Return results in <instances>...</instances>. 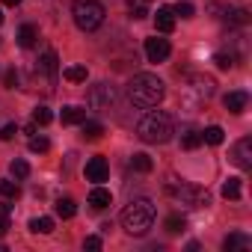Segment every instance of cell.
Instances as JSON below:
<instances>
[{
	"label": "cell",
	"mask_w": 252,
	"mask_h": 252,
	"mask_svg": "<svg viewBox=\"0 0 252 252\" xmlns=\"http://www.w3.org/2000/svg\"><path fill=\"white\" fill-rule=\"evenodd\" d=\"M83 246H86V249H92V252H98L104 243H101V237H98V234H89V237L83 240Z\"/></svg>",
	"instance_id": "cell-34"
},
{
	"label": "cell",
	"mask_w": 252,
	"mask_h": 252,
	"mask_svg": "<svg viewBox=\"0 0 252 252\" xmlns=\"http://www.w3.org/2000/svg\"><path fill=\"white\" fill-rule=\"evenodd\" d=\"M202 140H205L208 146H220V143L225 140V134H222L220 125H211V128H205V131H202Z\"/></svg>",
	"instance_id": "cell-20"
},
{
	"label": "cell",
	"mask_w": 252,
	"mask_h": 252,
	"mask_svg": "<svg viewBox=\"0 0 252 252\" xmlns=\"http://www.w3.org/2000/svg\"><path fill=\"white\" fill-rule=\"evenodd\" d=\"M190 83H193V92H196L199 98H211V95H214V89H217L214 77H208V74H193V77H190Z\"/></svg>",
	"instance_id": "cell-11"
},
{
	"label": "cell",
	"mask_w": 252,
	"mask_h": 252,
	"mask_svg": "<svg viewBox=\"0 0 252 252\" xmlns=\"http://www.w3.org/2000/svg\"><path fill=\"white\" fill-rule=\"evenodd\" d=\"M57 71H60V65H57V54H54V51H48V54L39 60V65H36V80L51 83V80L57 77Z\"/></svg>",
	"instance_id": "cell-7"
},
{
	"label": "cell",
	"mask_w": 252,
	"mask_h": 252,
	"mask_svg": "<svg viewBox=\"0 0 252 252\" xmlns=\"http://www.w3.org/2000/svg\"><path fill=\"white\" fill-rule=\"evenodd\" d=\"M0 3H3V6H18L21 0H0Z\"/></svg>",
	"instance_id": "cell-38"
},
{
	"label": "cell",
	"mask_w": 252,
	"mask_h": 252,
	"mask_svg": "<svg viewBox=\"0 0 252 252\" xmlns=\"http://www.w3.org/2000/svg\"><path fill=\"white\" fill-rule=\"evenodd\" d=\"M222 196H225V199H240V181H237V178H228V181L222 184Z\"/></svg>",
	"instance_id": "cell-27"
},
{
	"label": "cell",
	"mask_w": 252,
	"mask_h": 252,
	"mask_svg": "<svg viewBox=\"0 0 252 252\" xmlns=\"http://www.w3.org/2000/svg\"><path fill=\"white\" fill-rule=\"evenodd\" d=\"M137 134H140L143 143H152V146H163V143H169L172 134H175L172 116L163 113V110H152V113H146V116L140 119V125H137Z\"/></svg>",
	"instance_id": "cell-2"
},
{
	"label": "cell",
	"mask_w": 252,
	"mask_h": 252,
	"mask_svg": "<svg viewBox=\"0 0 252 252\" xmlns=\"http://www.w3.org/2000/svg\"><path fill=\"white\" fill-rule=\"evenodd\" d=\"M71 15H74V24L83 30V33H92L104 24V6L98 3V0H74L71 6Z\"/></svg>",
	"instance_id": "cell-4"
},
{
	"label": "cell",
	"mask_w": 252,
	"mask_h": 252,
	"mask_svg": "<svg viewBox=\"0 0 252 252\" xmlns=\"http://www.w3.org/2000/svg\"><path fill=\"white\" fill-rule=\"evenodd\" d=\"M214 63H217V68L228 71V68L234 65V57H231V54H214Z\"/></svg>",
	"instance_id": "cell-31"
},
{
	"label": "cell",
	"mask_w": 252,
	"mask_h": 252,
	"mask_svg": "<svg viewBox=\"0 0 252 252\" xmlns=\"http://www.w3.org/2000/svg\"><path fill=\"white\" fill-rule=\"evenodd\" d=\"M86 181H92V184H101V181H107V175H110V166H107V160L104 158H92V160H86Z\"/></svg>",
	"instance_id": "cell-9"
},
{
	"label": "cell",
	"mask_w": 252,
	"mask_h": 252,
	"mask_svg": "<svg viewBox=\"0 0 252 252\" xmlns=\"http://www.w3.org/2000/svg\"><path fill=\"white\" fill-rule=\"evenodd\" d=\"M6 228H9V220H6V217H0V237L6 234Z\"/></svg>",
	"instance_id": "cell-37"
},
{
	"label": "cell",
	"mask_w": 252,
	"mask_h": 252,
	"mask_svg": "<svg viewBox=\"0 0 252 252\" xmlns=\"http://www.w3.org/2000/svg\"><path fill=\"white\" fill-rule=\"evenodd\" d=\"M104 134L101 122H83V140H98Z\"/></svg>",
	"instance_id": "cell-25"
},
{
	"label": "cell",
	"mask_w": 252,
	"mask_h": 252,
	"mask_svg": "<svg viewBox=\"0 0 252 252\" xmlns=\"http://www.w3.org/2000/svg\"><path fill=\"white\" fill-rule=\"evenodd\" d=\"M36 42H39V30H36L33 24H24V27L18 30V45H21V48H33Z\"/></svg>",
	"instance_id": "cell-16"
},
{
	"label": "cell",
	"mask_w": 252,
	"mask_h": 252,
	"mask_svg": "<svg viewBox=\"0 0 252 252\" xmlns=\"http://www.w3.org/2000/svg\"><path fill=\"white\" fill-rule=\"evenodd\" d=\"M18 184L15 181H6V178H0V196H3V199H18Z\"/></svg>",
	"instance_id": "cell-26"
},
{
	"label": "cell",
	"mask_w": 252,
	"mask_h": 252,
	"mask_svg": "<svg viewBox=\"0 0 252 252\" xmlns=\"http://www.w3.org/2000/svg\"><path fill=\"white\" fill-rule=\"evenodd\" d=\"M122 225H125V231L134 234V237L149 234V228L155 225V202L143 199V196L131 199L128 205H125V211H122Z\"/></svg>",
	"instance_id": "cell-1"
},
{
	"label": "cell",
	"mask_w": 252,
	"mask_h": 252,
	"mask_svg": "<svg viewBox=\"0 0 252 252\" xmlns=\"http://www.w3.org/2000/svg\"><path fill=\"white\" fill-rule=\"evenodd\" d=\"M86 101H89V107H92V110H107V107L116 101V92H113V86H110V83H98V86H92V89H89Z\"/></svg>",
	"instance_id": "cell-6"
},
{
	"label": "cell",
	"mask_w": 252,
	"mask_h": 252,
	"mask_svg": "<svg viewBox=\"0 0 252 252\" xmlns=\"http://www.w3.org/2000/svg\"><path fill=\"white\" fill-rule=\"evenodd\" d=\"M33 122H36V125H51V122H54V113H51L48 107H36V110H33Z\"/></svg>",
	"instance_id": "cell-28"
},
{
	"label": "cell",
	"mask_w": 252,
	"mask_h": 252,
	"mask_svg": "<svg viewBox=\"0 0 252 252\" xmlns=\"http://www.w3.org/2000/svg\"><path fill=\"white\" fill-rule=\"evenodd\" d=\"M48 149H51V143H48L45 137H33V140H30V152H33V155H45Z\"/></svg>",
	"instance_id": "cell-29"
},
{
	"label": "cell",
	"mask_w": 252,
	"mask_h": 252,
	"mask_svg": "<svg viewBox=\"0 0 252 252\" xmlns=\"http://www.w3.org/2000/svg\"><path fill=\"white\" fill-rule=\"evenodd\" d=\"M63 77H65L68 83H83V80L89 77V71H86V65H68V68L63 71Z\"/></svg>",
	"instance_id": "cell-18"
},
{
	"label": "cell",
	"mask_w": 252,
	"mask_h": 252,
	"mask_svg": "<svg viewBox=\"0 0 252 252\" xmlns=\"http://www.w3.org/2000/svg\"><path fill=\"white\" fill-rule=\"evenodd\" d=\"M169 42L166 39H146V57H149V63H163L166 57H169Z\"/></svg>",
	"instance_id": "cell-8"
},
{
	"label": "cell",
	"mask_w": 252,
	"mask_h": 252,
	"mask_svg": "<svg viewBox=\"0 0 252 252\" xmlns=\"http://www.w3.org/2000/svg\"><path fill=\"white\" fill-rule=\"evenodd\" d=\"M9 169H12L15 178H27V175H30V163H27V160H12Z\"/></svg>",
	"instance_id": "cell-30"
},
{
	"label": "cell",
	"mask_w": 252,
	"mask_h": 252,
	"mask_svg": "<svg viewBox=\"0 0 252 252\" xmlns=\"http://www.w3.org/2000/svg\"><path fill=\"white\" fill-rule=\"evenodd\" d=\"M163 95H166V89L158 74H134V80L128 83V98L137 107H158L163 101Z\"/></svg>",
	"instance_id": "cell-3"
},
{
	"label": "cell",
	"mask_w": 252,
	"mask_h": 252,
	"mask_svg": "<svg viewBox=\"0 0 252 252\" xmlns=\"http://www.w3.org/2000/svg\"><path fill=\"white\" fill-rule=\"evenodd\" d=\"M89 205H92L95 211H104L107 205H113V193L95 184V187H92V193H89Z\"/></svg>",
	"instance_id": "cell-14"
},
{
	"label": "cell",
	"mask_w": 252,
	"mask_h": 252,
	"mask_svg": "<svg viewBox=\"0 0 252 252\" xmlns=\"http://www.w3.org/2000/svg\"><path fill=\"white\" fill-rule=\"evenodd\" d=\"M172 12H175V15H181V18H193V12H196V9H193V3H178Z\"/></svg>",
	"instance_id": "cell-33"
},
{
	"label": "cell",
	"mask_w": 252,
	"mask_h": 252,
	"mask_svg": "<svg viewBox=\"0 0 252 252\" xmlns=\"http://www.w3.org/2000/svg\"><path fill=\"white\" fill-rule=\"evenodd\" d=\"M249 246V237L246 234H228L225 240H222V249L225 252H234V249H246Z\"/></svg>",
	"instance_id": "cell-19"
},
{
	"label": "cell",
	"mask_w": 252,
	"mask_h": 252,
	"mask_svg": "<svg viewBox=\"0 0 252 252\" xmlns=\"http://www.w3.org/2000/svg\"><path fill=\"white\" fill-rule=\"evenodd\" d=\"M131 166H134L137 172H152V169H155V163H152V158H149L146 152H137V155L131 158Z\"/></svg>",
	"instance_id": "cell-21"
},
{
	"label": "cell",
	"mask_w": 252,
	"mask_h": 252,
	"mask_svg": "<svg viewBox=\"0 0 252 252\" xmlns=\"http://www.w3.org/2000/svg\"><path fill=\"white\" fill-rule=\"evenodd\" d=\"M30 231L33 234H51L54 231V220L51 217H33L30 220Z\"/></svg>",
	"instance_id": "cell-17"
},
{
	"label": "cell",
	"mask_w": 252,
	"mask_h": 252,
	"mask_svg": "<svg viewBox=\"0 0 252 252\" xmlns=\"http://www.w3.org/2000/svg\"><path fill=\"white\" fill-rule=\"evenodd\" d=\"M3 83H6V89H15V86H18V74H15V71H6Z\"/></svg>",
	"instance_id": "cell-35"
},
{
	"label": "cell",
	"mask_w": 252,
	"mask_h": 252,
	"mask_svg": "<svg viewBox=\"0 0 252 252\" xmlns=\"http://www.w3.org/2000/svg\"><path fill=\"white\" fill-rule=\"evenodd\" d=\"M9 214H12V205L3 202V205H0V217H6V220H9Z\"/></svg>",
	"instance_id": "cell-36"
},
{
	"label": "cell",
	"mask_w": 252,
	"mask_h": 252,
	"mask_svg": "<svg viewBox=\"0 0 252 252\" xmlns=\"http://www.w3.org/2000/svg\"><path fill=\"white\" fill-rule=\"evenodd\" d=\"M184 225H187V220H184L181 214H169V217H166V231H169V234H181Z\"/></svg>",
	"instance_id": "cell-24"
},
{
	"label": "cell",
	"mask_w": 252,
	"mask_h": 252,
	"mask_svg": "<svg viewBox=\"0 0 252 252\" xmlns=\"http://www.w3.org/2000/svg\"><path fill=\"white\" fill-rule=\"evenodd\" d=\"M222 104H225V110H228V113H243V110H246V104H249V95L237 89V92H228V95L222 98Z\"/></svg>",
	"instance_id": "cell-12"
},
{
	"label": "cell",
	"mask_w": 252,
	"mask_h": 252,
	"mask_svg": "<svg viewBox=\"0 0 252 252\" xmlns=\"http://www.w3.org/2000/svg\"><path fill=\"white\" fill-rule=\"evenodd\" d=\"M181 146H184L187 152L199 149V146H202V134H199V131H193V128H190V131H184V137H181Z\"/></svg>",
	"instance_id": "cell-23"
},
{
	"label": "cell",
	"mask_w": 252,
	"mask_h": 252,
	"mask_svg": "<svg viewBox=\"0 0 252 252\" xmlns=\"http://www.w3.org/2000/svg\"><path fill=\"white\" fill-rule=\"evenodd\" d=\"M146 3H149V0H146Z\"/></svg>",
	"instance_id": "cell-40"
},
{
	"label": "cell",
	"mask_w": 252,
	"mask_h": 252,
	"mask_svg": "<svg viewBox=\"0 0 252 252\" xmlns=\"http://www.w3.org/2000/svg\"><path fill=\"white\" fill-rule=\"evenodd\" d=\"M184 205H190V208H205V205H211V193L208 190H202V187H193V184H181V187H169Z\"/></svg>",
	"instance_id": "cell-5"
},
{
	"label": "cell",
	"mask_w": 252,
	"mask_h": 252,
	"mask_svg": "<svg viewBox=\"0 0 252 252\" xmlns=\"http://www.w3.org/2000/svg\"><path fill=\"white\" fill-rule=\"evenodd\" d=\"M15 134H18V125H3V128H0V140L3 143H9Z\"/></svg>",
	"instance_id": "cell-32"
},
{
	"label": "cell",
	"mask_w": 252,
	"mask_h": 252,
	"mask_svg": "<svg viewBox=\"0 0 252 252\" xmlns=\"http://www.w3.org/2000/svg\"><path fill=\"white\" fill-rule=\"evenodd\" d=\"M83 122H86V110L83 107H74V104L63 107V125H83Z\"/></svg>",
	"instance_id": "cell-15"
},
{
	"label": "cell",
	"mask_w": 252,
	"mask_h": 252,
	"mask_svg": "<svg viewBox=\"0 0 252 252\" xmlns=\"http://www.w3.org/2000/svg\"><path fill=\"white\" fill-rule=\"evenodd\" d=\"M0 24H3V12H0Z\"/></svg>",
	"instance_id": "cell-39"
},
{
	"label": "cell",
	"mask_w": 252,
	"mask_h": 252,
	"mask_svg": "<svg viewBox=\"0 0 252 252\" xmlns=\"http://www.w3.org/2000/svg\"><path fill=\"white\" fill-rule=\"evenodd\" d=\"M155 27H158V33H172L175 30V12L172 9H158L155 12Z\"/></svg>",
	"instance_id": "cell-13"
},
{
	"label": "cell",
	"mask_w": 252,
	"mask_h": 252,
	"mask_svg": "<svg viewBox=\"0 0 252 252\" xmlns=\"http://www.w3.org/2000/svg\"><path fill=\"white\" fill-rule=\"evenodd\" d=\"M231 160H234L240 169H252V140H249V137H243V140L234 146Z\"/></svg>",
	"instance_id": "cell-10"
},
{
	"label": "cell",
	"mask_w": 252,
	"mask_h": 252,
	"mask_svg": "<svg viewBox=\"0 0 252 252\" xmlns=\"http://www.w3.org/2000/svg\"><path fill=\"white\" fill-rule=\"evenodd\" d=\"M54 211H57V217H63V220H71V217L77 214V208H74V202H71V199H57Z\"/></svg>",
	"instance_id": "cell-22"
}]
</instances>
